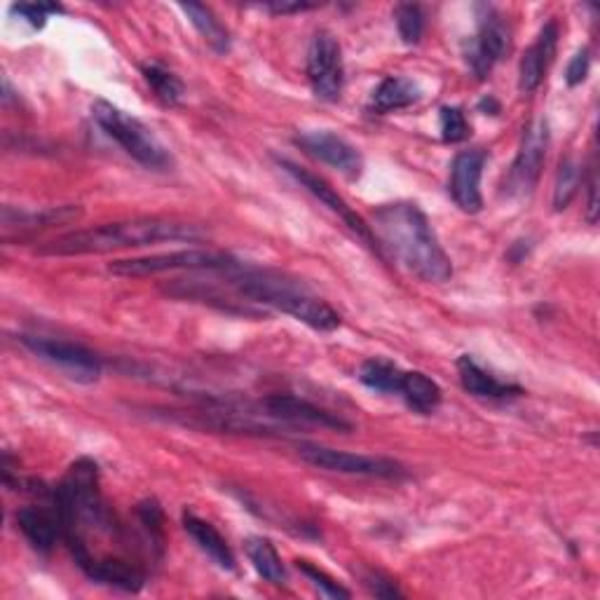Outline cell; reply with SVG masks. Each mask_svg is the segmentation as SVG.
Returning <instances> with one entry per match:
<instances>
[{
    "label": "cell",
    "instance_id": "obj_1",
    "mask_svg": "<svg viewBox=\"0 0 600 600\" xmlns=\"http://www.w3.org/2000/svg\"><path fill=\"white\" fill-rule=\"evenodd\" d=\"M371 230L376 240L422 282L441 284L453 277V263L418 204H382L376 209Z\"/></svg>",
    "mask_w": 600,
    "mask_h": 600
},
{
    "label": "cell",
    "instance_id": "obj_2",
    "mask_svg": "<svg viewBox=\"0 0 600 600\" xmlns=\"http://www.w3.org/2000/svg\"><path fill=\"white\" fill-rule=\"evenodd\" d=\"M204 232L183 221L174 219H132L103 223L97 228L69 232L63 238L50 242L40 249V253L50 256H90L109 253L120 249H137L158 242H198Z\"/></svg>",
    "mask_w": 600,
    "mask_h": 600
},
{
    "label": "cell",
    "instance_id": "obj_3",
    "mask_svg": "<svg viewBox=\"0 0 600 600\" xmlns=\"http://www.w3.org/2000/svg\"><path fill=\"white\" fill-rule=\"evenodd\" d=\"M232 287L251 303H261L289 314L314 331H336L340 327V314L329 303L277 272L238 268L232 277Z\"/></svg>",
    "mask_w": 600,
    "mask_h": 600
},
{
    "label": "cell",
    "instance_id": "obj_4",
    "mask_svg": "<svg viewBox=\"0 0 600 600\" xmlns=\"http://www.w3.org/2000/svg\"><path fill=\"white\" fill-rule=\"evenodd\" d=\"M92 118L106 134L122 146L127 156L134 158L146 169L164 171L171 167V156L167 153V148L141 120L127 116L118 106L101 99L92 106Z\"/></svg>",
    "mask_w": 600,
    "mask_h": 600
},
{
    "label": "cell",
    "instance_id": "obj_5",
    "mask_svg": "<svg viewBox=\"0 0 600 600\" xmlns=\"http://www.w3.org/2000/svg\"><path fill=\"white\" fill-rule=\"evenodd\" d=\"M240 263L232 261L228 253L204 251V249H186L171 253H153L143 259H127L111 263V272L118 277H150L160 272H177V270H207V272H232Z\"/></svg>",
    "mask_w": 600,
    "mask_h": 600
},
{
    "label": "cell",
    "instance_id": "obj_6",
    "mask_svg": "<svg viewBox=\"0 0 600 600\" xmlns=\"http://www.w3.org/2000/svg\"><path fill=\"white\" fill-rule=\"evenodd\" d=\"M298 456L317 469L338 471V474L373 477V479H403L406 477V467L399 464L397 460L348 453V450H336V448H327L319 443L298 446Z\"/></svg>",
    "mask_w": 600,
    "mask_h": 600
},
{
    "label": "cell",
    "instance_id": "obj_7",
    "mask_svg": "<svg viewBox=\"0 0 600 600\" xmlns=\"http://www.w3.org/2000/svg\"><path fill=\"white\" fill-rule=\"evenodd\" d=\"M19 340H21V346L31 350L36 357L52 363V367H57L76 382L90 384V382H97L101 376L99 357L92 350L80 346V342L59 340L50 336H29V333H24Z\"/></svg>",
    "mask_w": 600,
    "mask_h": 600
},
{
    "label": "cell",
    "instance_id": "obj_8",
    "mask_svg": "<svg viewBox=\"0 0 600 600\" xmlns=\"http://www.w3.org/2000/svg\"><path fill=\"white\" fill-rule=\"evenodd\" d=\"M308 80L317 99L338 101L346 84V67L338 40L329 31H319L308 50Z\"/></svg>",
    "mask_w": 600,
    "mask_h": 600
},
{
    "label": "cell",
    "instance_id": "obj_9",
    "mask_svg": "<svg viewBox=\"0 0 600 600\" xmlns=\"http://www.w3.org/2000/svg\"><path fill=\"white\" fill-rule=\"evenodd\" d=\"M479 31L464 46V61L477 80H486L509 50V29L492 8H479Z\"/></svg>",
    "mask_w": 600,
    "mask_h": 600
},
{
    "label": "cell",
    "instance_id": "obj_10",
    "mask_svg": "<svg viewBox=\"0 0 600 600\" xmlns=\"http://www.w3.org/2000/svg\"><path fill=\"white\" fill-rule=\"evenodd\" d=\"M547 146H549V127L544 120L532 122L521 141L519 156L513 160L507 181H504V192L513 198H521L532 192V188L538 186L544 158H547Z\"/></svg>",
    "mask_w": 600,
    "mask_h": 600
},
{
    "label": "cell",
    "instance_id": "obj_11",
    "mask_svg": "<svg viewBox=\"0 0 600 600\" xmlns=\"http://www.w3.org/2000/svg\"><path fill=\"white\" fill-rule=\"evenodd\" d=\"M280 164L289 171V174H291L300 186H303V188L310 192V196H314L319 202H324L333 213H338V217H340L342 221H346V226H350V230H354L363 242L371 244L376 251H380L378 240H376V234H373L371 226H367V221H363V219L359 217V213H357L346 200H342V198L338 196L336 188H331L324 179H319L317 174H312V171H308L306 167H298V164H293V162H289V160H280Z\"/></svg>",
    "mask_w": 600,
    "mask_h": 600
},
{
    "label": "cell",
    "instance_id": "obj_12",
    "mask_svg": "<svg viewBox=\"0 0 600 600\" xmlns=\"http://www.w3.org/2000/svg\"><path fill=\"white\" fill-rule=\"evenodd\" d=\"M486 167V150L471 148L456 156L450 167V198L464 213H479L483 209L481 174Z\"/></svg>",
    "mask_w": 600,
    "mask_h": 600
},
{
    "label": "cell",
    "instance_id": "obj_13",
    "mask_svg": "<svg viewBox=\"0 0 600 600\" xmlns=\"http://www.w3.org/2000/svg\"><path fill=\"white\" fill-rule=\"evenodd\" d=\"M263 409L270 418H277L289 424H312L338 432L352 430V422H348L346 418H340L338 413H331L327 409H321V406L293 394H272L263 399Z\"/></svg>",
    "mask_w": 600,
    "mask_h": 600
},
{
    "label": "cell",
    "instance_id": "obj_14",
    "mask_svg": "<svg viewBox=\"0 0 600 600\" xmlns=\"http://www.w3.org/2000/svg\"><path fill=\"white\" fill-rule=\"evenodd\" d=\"M296 143L303 148L308 156L340 169L342 174H348V177H359V171L363 167L359 150L350 141H346L333 132H327V130L306 132L296 139Z\"/></svg>",
    "mask_w": 600,
    "mask_h": 600
},
{
    "label": "cell",
    "instance_id": "obj_15",
    "mask_svg": "<svg viewBox=\"0 0 600 600\" xmlns=\"http://www.w3.org/2000/svg\"><path fill=\"white\" fill-rule=\"evenodd\" d=\"M556 46H559V24L556 21H547L544 29L540 31L534 46L526 50L521 67H519V90L523 94H532L540 88L544 73L549 69V63L556 54Z\"/></svg>",
    "mask_w": 600,
    "mask_h": 600
},
{
    "label": "cell",
    "instance_id": "obj_16",
    "mask_svg": "<svg viewBox=\"0 0 600 600\" xmlns=\"http://www.w3.org/2000/svg\"><path fill=\"white\" fill-rule=\"evenodd\" d=\"M458 376L464 392L481 397V399H511V397H521L523 390L513 382H502L492 373H488L483 367L471 359L469 354H462L458 359Z\"/></svg>",
    "mask_w": 600,
    "mask_h": 600
},
{
    "label": "cell",
    "instance_id": "obj_17",
    "mask_svg": "<svg viewBox=\"0 0 600 600\" xmlns=\"http://www.w3.org/2000/svg\"><path fill=\"white\" fill-rule=\"evenodd\" d=\"M82 572L88 574L92 582L116 587L130 593L141 591L146 584V572L137 563L118 559V556H101V559L92 561Z\"/></svg>",
    "mask_w": 600,
    "mask_h": 600
},
{
    "label": "cell",
    "instance_id": "obj_18",
    "mask_svg": "<svg viewBox=\"0 0 600 600\" xmlns=\"http://www.w3.org/2000/svg\"><path fill=\"white\" fill-rule=\"evenodd\" d=\"M183 528L186 532L190 534L192 540H196V544L209 556V559L217 563L221 570H228L232 572L234 568H238V561H234V553L230 549V544L226 542L223 534L213 528L209 521L200 519L196 511L186 509L183 511Z\"/></svg>",
    "mask_w": 600,
    "mask_h": 600
},
{
    "label": "cell",
    "instance_id": "obj_19",
    "mask_svg": "<svg viewBox=\"0 0 600 600\" xmlns=\"http://www.w3.org/2000/svg\"><path fill=\"white\" fill-rule=\"evenodd\" d=\"M17 526L21 534L31 542V547L40 553L52 551L57 538H61V526L54 509H40V507H21L17 511Z\"/></svg>",
    "mask_w": 600,
    "mask_h": 600
},
{
    "label": "cell",
    "instance_id": "obj_20",
    "mask_svg": "<svg viewBox=\"0 0 600 600\" xmlns=\"http://www.w3.org/2000/svg\"><path fill=\"white\" fill-rule=\"evenodd\" d=\"M420 97L422 92L413 80L392 76V78H384L373 90L369 106L376 113H392V111L409 109V106L420 101Z\"/></svg>",
    "mask_w": 600,
    "mask_h": 600
},
{
    "label": "cell",
    "instance_id": "obj_21",
    "mask_svg": "<svg viewBox=\"0 0 600 600\" xmlns=\"http://www.w3.org/2000/svg\"><path fill=\"white\" fill-rule=\"evenodd\" d=\"M399 394L403 397L406 403L411 406L413 411H418L422 416L434 413L443 399V392L437 384V380H432L430 376H424L420 371H409V373L403 371Z\"/></svg>",
    "mask_w": 600,
    "mask_h": 600
},
{
    "label": "cell",
    "instance_id": "obj_22",
    "mask_svg": "<svg viewBox=\"0 0 600 600\" xmlns=\"http://www.w3.org/2000/svg\"><path fill=\"white\" fill-rule=\"evenodd\" d=\"M244 551L249 556V561L253 570L259 572L266 582L270 584H287V568L277 553L274 544L268 538H249L244 544Z\"/></svg>",
    "mask_w": 600,
    "mask_h": 600
},
{
    "label": "cell",
    "instance_id": "obj_23",
    "mask_svg": "<svg viewBox=\"0 0 600 600\" xmlns=\"http://www.w3.org/2000/svg\"><path fill=\"white\" fill-rule=\"evenodd\" d=\"M181 10L188 14L190 24L198 29V33L204 38V42H207V46L213 52L226 54L230 50V33H228V29L221 24V21L217 19V14H213L207 6L183 3Z\"/></svg>",
    "mask_w": 600,
    "mask_h": 600
},
{
    "label": "cell",
    "instance_id": "obj_24",
    "mask_svg": "<svg viewBox=\"0 0 600 600\" xmlns=\"http://www.w3.org/2000/svg\"><path fill=\"white\" fill-rule=\"evenodd\" d=\"M401 378H403V371L397 367V363L388 359H378V357L363 361L359 369V380L367 384L369 390L380 392V394H399Z\"/></svg>",
    "mask_w": 600,
    "mask_h": 600
},
{
    "label": "cell",
    "instance_id": "obj_25",
    "mask_svg": "<svg viewBox=\"0 0 600 600\" xmlns=\"http://www.w3.org/2000/svg\"><path fill=\"white\" fill-rule=\"evenodd\" d=\"M146 82L150 84V90L156 92V97L164 103V106H179L183 94H186V88L179 76H174L171 71L162 69L160 63H146V67L141 69Z\"/></svg>",
    "mask_w": 600,
    "mask_h": 600
},
{
    "label": "cell",
    "instance_id": "obj_26",
    "mask_svg": "<svg viewBox=\"0 0 600 600\" xmlns=\"http://www.w3.org/2000/svg\"><path fill=\"white\" fill-rule=\"evenodd\" d=\"M582 167L577 164L572 158H566L559 167V174H556L553 183V209L563 211L570 207L577 192H580L582 186Z\"/></svg>",
    "mask_w": 600,
    "mask_h": 600
},
{
    "label": "cell",
    "instance_id": "obj_27",
    "mask_svg": "<svg viewBox=\"0 0 600 600\" xmlns=\"http://www.w3.org/2000/svg\"><path fill=\"white\" fill-rule=\"evenodd\" d=\"M394 17H397L399 36L406 46H418L420 38H422V31H424L422 8L413 6V3H401V6H397Z\"/></svg>",
    "mask_w": 600,
    "mask_h": 600
},
{
    "label": "cell",
    "instance_id": "obj_28",
    "mask_svg": "<svg viewBox=\"0 0 600 600\" xmlns=\"http://www.w3.org/2000/svg\"><path fill=\"white\" fill-rule=\"evenodd\" d=\"M439 120H441V137L446 143H460L469 137V124L458 106H443Z\"/></svg>",
    "mask_w": 600,
    "mask_h": 600
},
{
    "label": "cell",
    "instance_id": "obj_29",
    "mask_svg": "<svg viewBox=\"0 0 600 600\" xmlns=\"http://www.w3.org/2000/svg\"><path fill=\"white\" fill-rule=\"evenodd\" d=\"M298 570L308 577L312 587L319 589L321 596H327V598H350L352 596L346 587L338 584L333 577H329L324 570H319L317 566H312L308 561H298Z\"/></svg>",
    "mask_w": 600,
    "mask_h": 600
},
{
    "label": "cell",
    "instance_id": "obj_30",
    "mask_svg": "<svg viewBox=\"0 0 600 600\" xmlns=\"http://www.w3.org/2000/svg\"><path fill=\"white\" fill-rule=\"evenodd\" d=\"M12 12L19 14L24 21H29L33 29H42L46 27L48 17L54 12H63V8L57 3H19V6H12Z\"/></svg>",
    "mask_w": 600,
    "mask_h": 600
},
{
    "label": "cell",
    "instance_id": "obj_31",
    "mask_svg": "<svg viewBox=\"0 0 600 600\" xmlns=\"http://www.w3.org/2000/svg\"><path fill=\"white\" fill-rule=\"evenodd\" d=\"M589 69H591V57H589V50H580L577 52L570 63H568V71H566V82L570 84V88H577V84H582L589 76Z\"/></svg>",
    "mask_w": 600,
    "mask_h": 600
},
{
    "label": "cell",
    "instance_id": "obj_32",
    "mask_svg": "<svg viewBox=\"0 0 600 600\" xmlns=\"http://www.w3.org/2000/svg\"><path fill=\"white\" fill-rule=\"evenodd\" d=\"M363 580H367V587L378 598H401V591L397 589V582L390 580V577H384L382 572H369L367 577H363Z\"/></svg>",
    "mask_w": 600,
    "mask_h": 600
},
{
    "label": "cell",
    "instance_id": "obj_33",
    "mask_svg": "<svg viewBox=\"0 0 600 600\" xmlns=\"http://www.w3.org/2000/svg\"><path fill=\"white\" fill-rule=\"evenodd\" d=\"M587 183L589 190V200H587V219L589 223L598 221V164H596V156L591 158L589 164V177L582 179V186Z\"/></svg>",
    "mask_w": 600,
    "mask_h": 600
},
{
    "label": "cell",
    "instance_id": "obj_34",
    "mask_svg": "<svg viewBox=\"0 0 600 600\" xmlns=\"http://www.w3.org/2000/svg\"><path fill=\"white\" fill-rule=\"evenodd\" d=\"M314 3H266V10H270L272 14H291V12H306V10H314Z\"/></svg>",
    "mask_w": 600,
    "mask_h": 600
}]
</instances>
